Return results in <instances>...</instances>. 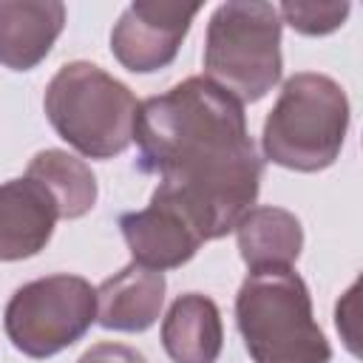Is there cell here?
<instances>
[{"instance_id":"1","label":"cell","mask_w":363,"mask_h":363,"mask_svg":"<svg viewBox=\"0 0 363 363\" xmlns=\"http://www.w3.org/2000/svg\"><path fill=\"white\" fill-rule=\"evenodd\" d=\"M133 142L139 170L159 176L153 199L173 204L201 241L224 238L255 207L264 159L244 105L207 77L139 102Z\"/></svg>"},{"instance_id":"2","label":"cell","mask_w":363,"mask_h":363,"mask_svg":"<svg viewBox=\"0 0 363 363\" xmlns=\"http://www.w3.org/2000/svg\"><path fill=\"white\" fill-rule=\"evenodd\" d=\"M235 323L252 363L332 360V346L312 315L309 286L295 267L250 272L235 295Z\"/></svg>"},{"instance_id":"3","label":"cell","mask_w":363,"mask_h":363,"mask_svg":"<svg viewBox=\"0 0 363 363\" xmlns=\"http://www.w3.org/2000/svg\"><path fill=\"white\" fill-rule=\"evenodd\" d=\"M352 122L349 96L326 74H292L264 119L261 150L278 167L318 173L337 162Z\"/></svg>"},{"instance_id":"4","label":"cell","mask_w":363,"mask_h":363,"mask_svg":"<svg viewBox=\"0 0 363 363\" xmlns=\"http://www.w3.org/2000/svg\"><path fill=\"white\" fill-rule=\"evenodd\" d=\"M43 108L57 136L88 159H113L133 142L139 102L94 62H65L45 85Z\"/></svg>"},{"instance_id":"5","label":"cell","mask_w":363,"mask_h":363,"mask_svg":"<svg viewBox=\"0 0 363 363\" xmlns=\"http://www.w3.org/2000/svg\"><path fill=\"white\" fill-rule=\"evenodd\" d=\"M281 28L284 23L272 3H221L207 23L204 77L241 105L264 99L284 71Z\"/></svg>"},{"instance_id":"6","label":"cell","mask_w":363,"mask_h":363,"mask_svg":"<svg viewBox=\"0 0 363 363\" xmlns=\"http://www.w3.org/2000/svg\"><path fill=\"white\" fill-rule=\"evenodd\" d=\"M96 323V286L82 275H45L14 289L3 326L17 352L45 360L74 346Z\"/></svg>"},{"instance_id":"7","label":"cell","mask_w":363,"mask_h":363,"mask_svg":"<svg viewBox=\"0 0 363 363\" xmlns=\"http://www.w3.org/2000/svg\"><path fill=\"white\" fill-rule=\"evenodd\" d=\"M199 11L201 3L136 0L113 23L111 54L122 68L133 74L162 71L176 60L182 40L187 37Z\"/></svg>"},{"instance_id":"8","label":"cell","mask_w":363,"mask_h":363,"mask_svg":"<svg viewBox=\"0 0 363 363\" xmlns=\"http://www.w3.org/2000/svg\"><path fill=\"white\" fill-rule=\"evenodd\" d=\"M119 230L133 261L159 272L187 264L204 244L196 227L173 204L159 201L153 196L145 210L122 213Z\"/></svg>"},{"instance_id":"9","label":"cell","mask_w":363,"mask_h":363,"mask_svg":"<svg viewBox=\"0 0 363 363\" xmlns=\"http://www.w3.org/2000/svg\"><path fill=\"white\" fill-rule=\"evenodd\" d=\"M60 213L51 193L31 176L0 184V261H23L45 250Z\"/></svg>"},{"instance_id":"10","label":"cell","mask_w":363,"mask_h":363,"mask_svg":"<svg viewBox=\"0 0 363 363\" xmlns=\"http://www.w3.org/2000/svg\"><path fill=\"white\" fill-rule=\"evenodd\" d=\"M65 26L60 0H0V65L9 71L37 68Z\"/></svg>"},{"instance_id":"11","label":"cell","mask_w":363,"mask_h":363,"mask_svg":"<svg viewBox=\"0 0 363 363\" xmlns=\"http://www.w3.org/2000/svg\"><path fill=\"white\" fill-rule=\"evenodd\" d=\"M164 272L130 261L96 286V323L111 332H145L164 306Z\"/></svg>"},{"instance_id":"12","label":"cell","mask_w":363,"mask_h":363,"mask_svg":"<svg viewBox=\"0 0 363 363\" xmlns=\"http://www.w3.org/2000/svg\"><path fill=\"white\" fill-rule=\"evenodd\" d=\"M235 241L241 261L250 272L295 267L303 250V227L295 213L272 204L252 207L235 224Z\"/></svg>"},{"instance_id":"13","label":"cell","mask_w":363,"mask_h":363,"mask_svg":"<svg viewBox=\"0 0 363 363\" xmlns=\"http://www.w3.org/2000/svg\"><path fill=\"white\" fill-rule=\"evenodd\" d=\"M162 346L173 363H216L224 346L216 301L201 292L179 295L162 320Z\"/></svg>"},{"instance_id":"14","label":"cell","mask_w":363,"mask_h":363,"mask_svg":"<svg viewBox=\"0 0 363 363\" xmlns=\"http://www.w3.org/2000/svg\"><path fill=\"white\" fill-rule=\"evenodd\" d=\"M26 176L40 182L51 193L60 218H68V221L82 218L96 204V196H99L96 176L91 173V167L82 159L71 156L68 150H60V147L40 150L28 162Z\"/></svg>"},{"instance_id":"15","label":"cell","mask_w":363,"mask_h":363,"mask_svg":"<svg viewBox=\"0 0 363 363\" xmlns=\"http://www.w3.org/2000/svg\"><path fill=\"white\" fill-rule=\"evenodd\" d=\"M275 9H278L281 23H286L289 28H295L303 37H323V34L337 31L352 11V6L346 0H340V3L337 0L335 3H292V0H286Z\"/></svg>"},{"instance_id":"16","label":"cell","mask_w":363,"mask_h":363,"mask_svg":"<svg viewBox=\"0 0 363 363\" xmlns=\"http://www.w3.org/2000/svg\"><path fill=\"white\" fill-rule=\"evenodd\" d=\"M77 363H147L142 352L125 346V343H94Z\"/></svg>"}]
</instances>
